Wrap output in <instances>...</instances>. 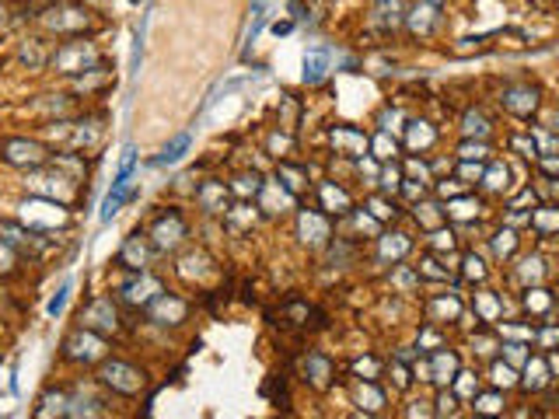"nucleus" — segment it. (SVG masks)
<instances>
[{
	"label": "nucleus",
	"instance_id": "obj_17",
	"mask_svg": "<svg viewBox=\"0 0 559 419\" xmlns=\"http://www.w3.org/2000/svg\"><path fill=\"white\" fill-rule=\"evenodd\" d=\"M301 238L308 241V235H315L311 244H322V241L329 238V224H325V217H318V213H301Z\"/></svg>",
	"mask_w": 559,
	"mask_h": 419
},
{
	"label": "nucleus",
	"instance_id": "obj_5",
	"mask_svg": "<svg viewBox=\"0 0 559 419\" xmlns=\"http://www.w3.org/2000/svg\"><path fill=\"white\" fill-rule=\"evenodd\" d=\"M63 357L70 363H95V360H105V339L91 329H77L63 339Z\"/></svg>",
	"mask_w": 559,
	"mask_h": 419
},
{
	"label": "nucleus",
	"instance_id": "obj_1",
	"mask_svg": "<svg viewBox=\"0 0 559 419\" xmlns=\"http://www.w3.org/2000/svg\"><path fill=\"white\" fill-rule=\"evenodd\" d=\"M98 381H102L109 391L126 395V399H133V395H140V391L147 388V374H144V370H137V367H133V363H126V360H102Z\"/></svg>",
	"mask_w": 559,
	"mask_h": 419
},
{
	"label": "nucleus",
	"instance_id": "obj_24",
	"mask_svg": "<svg viewBox=\"0 0 559 419\" xmlns=\"http://www.w3.org/2000/svg\"><path fill=\"white\" fill-rule=\"evenodd\" d=\"M434 363H437V377H441V381H451V374L458 370V360L451 357V353H437Z\"/></svg>",
	"mask_w": 559,
	"mask_h": 419
},
{
	"label": "nucleus",
	"instance_id": "obj_36",
	"mask_svg": "<svg viewBox=\"0 0 559 419\" xmlns=\"http://www.w3.org/2000/svg\"><path fill=\"white\" fill-rule=\"evenodd\" d=\"M472 210H476L472 203H454V206H451V213H454V217H468Z\"/></svg>",
	"mask_w": 559,
	"mask_h": 419
},
{
	"label": "nucleus",
	"instance_id": "obj_8",
	"mask_svg": "<svg viewBox=\"0 0 559 419\" xmlns=\"http://www.w3.org/2000/svg\"><path fill=\"white\" fill-rule=\"evenodd\" d=\"M119 294H122V300H126L129 307H151L154 300L165 294V287H161V280H158V276L140 273V276L126 280V283L119 287Z\"/></svg>",
	"mask_w": 559,
	"mask_h": 419
},
{
	"label": "nucleus",
	"instance_id": "obj_11",
	"mask_svg": "<svg viewBox=\"0 0 559 419\" xmlns=\"http://www.w3.org/2000/svg\"><path fill=\"white\" fill-rule=\"evenodd\" d=\"M133 192H137V182L129 179V175H115L112 192L105 196V203H102V220H105V224H109L112 217L119 213V206H122L126 199H133Z\"/></svg>",
	"mask_w": 559,
	"mask_h": 419
},
{
	"label": "nucleus",
	"instance_id": "obj_30",
	"mask_svg": "<svg viewBox=\"0 0 559 419\" xmlns=\"http://www.w3.org/2000/svg\"><path fill=\"white\" fill-rule=\"evenodd\" d=\"M133 161H137V151H133V147H126V151H122V165H119V175H129V172H133Z\"/></svg>",
	"mask_w": 559,
	"mask_h": 419
},
{
	"label": "nucleus",
	"instance_id": "obj_10",
	"mask_svg": "<svg viewBox=\"0 0 559 419\" xmlns=\"http://www.w3.org/2000/svg\"><path fill=\"white\" fill-rule=\"evenodd\" d=\"M185 314H189V304L175 294H161L151 304V321H158V325H178V321H185Z\"/></svg>",
	"mask_w": 559,
	"mask_h": 419
},
{
	"label": "nucleus",
	"instance_id": "obj_19",
	"mask_svg": "<svg viewBox=\"0 0 559 419\" xmlns=\"http://www.w3.org/2000/svg\"><path fill=\"white\" fill-rule=\"evenodd\" d=\"M189 143H192V140H189V133H178L171 143H165V151L154 158V165H175V161H178V158L189 151Z\"/></svg>",
	"mask_w": 559,
	"mask_h": 419
},
{
	"label": "nucleus",
	"instance_id": "obj_14",
	"mask_svg": "<svg viewBox=\"0 0 559 419\" xmlns=\"http://www.w3.org/2000/svg\"><path fill=\"white\" fill-rule=\"evenodd\" d=\"M329 49L325 46H315L308 57H304V84H322L325 73H329Z\"/></svg>",
	"mask_w": 559,
	"mask_h": 419
},
{
	"label": "nucleus",
	"instance_id": "obj_2",
	"mask_svg": "<svg viewBox=\"0 0 559 419\" xmlns=\"http://www.w3.org/2000/svg\"><path fill=\"white\" fill-rule=\"evenodd\" d=\"M18 210H21V224L28 231H56L67 224V210L50 196H35V199L21 203Z\"/></svg>",
	"mask_w": 559,
	"mask_h": 419
},
{
	"label": "nucleus",
	"instance_id": "obj_35",
	"mask_svg": "<svg viewBox=\"0 0 559 419\" xmlns=\"http://www.w3.org/2000/svg\"><path fill=\"white\" fill-rule=\"evenodd\" d=\"M497 384H514V374H510V367H497Z\"/></svg>",
	"mask_w": 559,
	"mask_h": 419
},
{
	"label": "nucleus",
	"instance_id": "obj_25",
	"mask_svg": "<svg viewBox=\"0 0 559 419\" xmlns=\"http://www.w3.org/2000/svg\"><path fill=\"white\" fill-rule=\"evenodd\" d=\"M405 248H409V241L398 235V241H391V235L385 238V244H381V255L385 259H398V255H405Z\"/></svg>",
	"mask_w": 559,
	"mask_h": 419
},
{
	"label": "nucleus",
	"instance_id": "obj_23",
	"mask_svg": "<svg viewBox=\"0 0 559 419\" xmlns=\"http://www.w3.org/2000/svg\"><path fill=\"white\" fill-rule=\"evenodd\" d=\"M50 57H53V53H42V49H39V39L32 42V49H28V46L21 49V60L28 63V66H42V63H50Z\"/></svg>",
	"mask_w": 559,
	"mask_h": 419
},
{
	"label": "nucleus",
	"instance_id": "obj_15",
	"mask_svg": "<svg viewBox=\"0 0 559 419\" xmlns=\"http://www.w3.org/2000/svg\"><path fill=\"white\" fill-rule=\"evenodd\" d=\"M535 102H538V91H531V88H510L503 95V105L510 112H517V116H528L535 109Z\"/></svg>",
	"mask_w": 559,
	"mask_h": 419
},
{
	"label": "nucleus",
	"instance_id": "obj_16",
	"mask_svg": "<svg viewBox=\"0 0 559 419\" xmlns=\"http://www.w3.org/2000/svg\"><path fill=\"white\" fill-rule=\"evenodd\" d=\"M329 374H333V367H329L325 357L311 353V357L304 360V381H311L315 388H325V384H329Z\"/></svg>",
	"mask_w": 559,
	"mask_h": 419
},
{
	"label": "nucleus",
	"instance_id": "obj_9",
	"mask_svg": "<svg viewBox=\"0 0 559 419\" xmlns=\"http://www.w3.org/2000/svg\"><path fill=\"white\" fill-rule=\"evenodd\" d=\"M46 25L53 28L56 35H77V32H84V28H91V11H84V7H53L50 11V18H46Z\"/></svg>",
	"mask_w": 559,
	"mask_h": 419
},
{
	"label": "nucleus",
	"instance_id": "obj_28",
	"mask_svg": "<svg viewBox=\"0 0 559 419\" xmlns=\"http://www.w3.org/2000/svg\"><path fill=\"white\" fill-rule=\"evenodd\" d=\"M357 402H360V406L367 402V409H378V406H381V395H378L374 388H360V391H357Z\"/></svg>",
	"mask_w": 559,
	"mask_h": 419
},
{
	"label": "nucleus",
	"instance_id": "obj_38",
	"mask_svg": "<svg viewBox=\"0 0 559 419\" xmlns=\"http://www.w3.org/2000/svg\"><path fill=\"white\" fill-rule=\"evenodd\" d=\"M398 175H395V172H385V189H395V185H398Z\"/></svg>",
	"mask_w": 559,
	"mask_h": 419
},
{
	"label": "nucleus",
	"instance_id": "obj_33",
	"mask_svg": "<svg viewBox=\"0 0 559 419\" xmlns=\"http://www.w3.org/2000/svg\"><path fill=\"white\" fill-rule=\"evenodd\" d=\"M465 129H468V133H472V129L486 133V119H483V116H465Z\"/></svg>",
	"mask_w": 559,
	"mask_h": 419
},
{
	"label": "nucleus",
	"instance_id": "obj_6",
	"mask_svg": "<svg viewBox=\"0 0 559 419\" xmlns=\"http://www.w3.org/2000/svg\"><path fill=\"white\" fill-rule=\"evenodd\" d=\"M81 325L98 332V336H109V332H119V311L112 297H95L88 300V307H81Z\"/></svg>",
	"mask_w": 559,
	"mask_h": 419
},
{
	"label": "nucleus",
	"instance_id": "obj_39",
	"mask_svg": "<svg viewBox=\"0 0 559 419\" xmlns=\"http://www.w3.org/2000/svg\"><path fill=\"white\" fill-rule=\"evenodd\" d=\"M129 4H140V0H129Z\"/></svg>",
	"mask_w": 559,
	"mask_h": 419
},
{
	"label": "nucleus",
	"instance_id": "obj_18",
	"mask_svg": "<svg viewBox=\"0 0 559 419\" xmlns=\"http://www.w3.org/2000/svg\"><path fill=\"white\" fill-rule=\"evenodd\" d=\"M248 220H255V213H252L248 203H241V206H227V210H224V224H227V231H234V235H241V231L248 228Z\"/></svg>",
	"mask_w": 559,
	"mask_h": 419
},
{
	"label": "nucleus",
	"instance_id": "obj_40",
	"mask_svg": "<svg viewBox=\"0 0 559 419\" xmlns=\"http://www.w3.org/2000/svg\"><path fill=\"white\" fill-rule=\"evenodd\" d=\"M434 4H437V0H434Z\"/></svg>",
	"mask_w": 559,
	"mask_h": 419
},
{
	"label": "nucleus",
	"instance_id": "obj_32",
	"mask_svg": "<svg viewBox=\"0 0 559 419\" xmlns=\"http://www.w3.org/2000/svg\"><path fill=\"white\" fill-rule=\"evenodd\" d=\"M483 154H486L483 143H465V147H461V158H483Z\"/></svg>",
	"mask_w": 559,
	"mask_h": 419
},
{
	"label": "nucleus",
	"instance_id": "obj_12",
	"mask_svg": "<svg viewBox=\"0 0 559 419\" xmlns=\"http://www.w3.org/2000/svg\"><path fill=\"white\" fill-rule=\"evenodd\" d=\"M227 196H231V189L217 179L203 182V185L196 189V199H200V206H203L207 213H224V210H227Z\"/></svg>",
	"mask_w": 559,
	"mask_h": 419
},
{
	"label": "nucleus",
	"instance_id": "obj_4",
	"mask_svg": "<svg viewBox=\"0 0 559 419\" xmlns=\"http://www.w3.org/2000/svg\"><path fill=\"white\" fill-rule=\"evenodd\" d=\"M0 158H4L7 165H14V168H32V172L50 161L46 147L35 143V140H28V136H11V140H4V143H0Z\"/></svg>",
	"mask_w": 559,
	"mask_h": 419
},
{
	"label": "nucleus",
	"instance_id": "obj_20",
	"mask_svg": "<svg viewBox=\"0 0 559 419\" xmlns=\"http://www.w3.org/2000/svg\"><path fill=\"white\" fill-rule=\"evenodd\" d=\"M105 81H109V73H105L102 66H91V70H84V73L77 77V88H81V91H95V88H102Z\"/></svg>",
	"mask_w": 559,
	"mask_h": 419
},
{
	"label": "nucleus",
	"instance_id": "obj_27",
	"mask_svg": "<svg viewBox=\"0 0 559 419\" xmlns=\"http://www.w3.org/2000/svg\"><path fill=\"white\" fill-rule=\"evenodd\" d=\"M259 189H263V179H259V175H241V179H238V192H241V196H248V192L259 196Z\"/></svg>",
	"mask_w": 559,
	"mask_h": 419
},
{
	"label": "nucleus",
	"instance_id": "obj_34",
	"mask_svg": "<svg viewBox=\"0 0 559 419\" xmlns=\"http://www.w3.org/2000/svg\"><path fill=\"white\" fill-rule=\"evenodd\" d=\"M503 182H507V168H500V165H497V168L490 172V185H497V189H500Z\"/></svg>",
	"mask_w": 559,
	"mask_h": 419
},
{
	"label": "nucleus",
	"instance_id": "obj_7",
	"mask_svg": "<svg viewBox=\"0 0 559 419\" xmlns=\"http://www.w3.org/2000/svg\"><path fill=\"white\" fill-rule=\"evenodd\" d=\"M185 235H189V228H185V220H182L178 210H168V213H161V217L151 224V241H154L158 252L178 248V244L185 241Z\"/></svg>",
	"mask_w": 559,
	"mask_h": 419
},
{
	"label": "nucleus",
	"instance_id": "obj_26",
	"mask_svg": "<svg viewBox=\"0 0 559 419\" xmlns=\"http://www.w3.org/2000/svg\"><path fill=\"white\" fill-rule=\"evenodd\" d=\"M14 262H18V255H14V248H11L7 241L0 238V273H11V269H14Z\"/></svg>",
	"mask_w": 559,
	"mask_h": 419
},
{
	"label": "nucleus",
	"instance_id": "obj_31",
	"mask_svg": "<svg viewBox=\"0 0 559 419\" xmlns=\"http://www.w3.org/2000/svg\"><path fill=\"white\" fill-rule=\"evenodd\" d=\"M409 140H413V147H420V143H430V140H434V133H430V129H413V136H409Z\"/></svg>",
	"mask_w": 559,
	"mask_h": 419
},
{
	"label": "nucleus",
	"instance_id": "obj_22",
	"mask_svg": "<svg viewBox=\"0 0 559 419\" xmlns=\"http://www.w3.org/2000/svg\"><path fill=\"white\" fill-rule=\"evenodd\" d=\"M280 179H287V182H283V189H287V192L304 189V175H301L297 168H290V165H280Z\"/></svg>",
	"mask_w": 559,
	"mask_h": 419
},
{
	"label": "nucleus",
	"instance_id": "obj_37",
	"mask_svg": "<svg viewBox=\"0 0 559 419\" xmlns=\"http://www.w3.org/2000/svg\"><path fill=\"white\" fill-rule=\"evenodd\" d=\"M479 409L483 413H497V399H479Z\"/></svg>",
	"mask_w": 559,
	"mask_h": 419
},
{
	"label": "nucleus",
	"instance_id": "obj_3",
	"mask_svg": "<svg viewBox=\"0 0 559 419\" xmlns=\"http://www.w3.org/2000/svg\"><path fill=\"white\" fill-rule=\"evenodd\" d=\"M95 63H98V53H95V46L84 42V39L63 42L59 49H53V57H50V66L59 70V73H84V70H91Z\"/></svg>",
	"mask_w": 559,
	"mask_h": 419
},
{
	"label": "nucleus",
	"instance_id": "obj_13",
	"mask_svg": "<svg viewBox=\"0 0 559 419\" xmlns=\"http://www.w3.org/2000/svg\"><path fill=\"white\" fill-rule=\"evenodd\" d=\"M115 262L122 266V269H133V273H144V266H147V244L140 235H133V238H126V244L119 248V255H115Z\"/></svg>",
	"mask_w": 559,
	"mask_h": 419
},
{
	"label": "nucleus",
	"instance_id": "obj_29",
	"mask_svg": "<svg viewBox=\"0 0 559 419\" xmlns=\"http://www.w3.org/2000/svg\"><path fill=\"white\" fill-rule=\"evenodd\" d=\"M67 294H70V287H59V294H56L53 300H50V314H59V311H63V304H67Z\"/></svg>",
	"mask_w": 559,
	"mask_h": 419
},
{
	"label": "nucleus",
	"instance_id": "obj_21",
	"mask_svg": "<svg viewBox=\"0 0 559 419\" xmlns=\"http://www.w3.org/2000/svg\"><path fill=\"white\" fill-rule=\"evenodd\" d=\"M322 199H325V206H329L333 213H342V210L350 206L346 192H339V189H333V185H325V189H322Z\"/></svg>",
	"mask_w": 559,
	"mask_h": 419
}]
</instances>
